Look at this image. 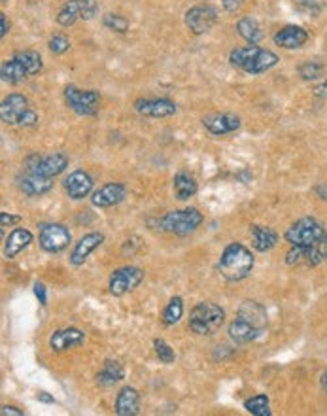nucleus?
Here are the masks:
<instances>
[{
	"label": "nucleus",
	"instance_id": "f257e3e1",
	"mask_svg": "<svg viewBox=\"0 0 327 416\" xmlns=\"http://www.w3.org/2000/svg\"><path fill=\"white\" fill-rule=\"evenodd\" d=\"M253 253L240 242H231L225 246L222 258L218 261V271L227 282H240L246 276H250L253 269Z\"/></svg>",
	"mask_w": 327,
	"mask_h": 416
},
{
	"label": "nucleus",
	"instance_id": "f03ea898",
	"mask_svg": "<svg viewBox=\"0 0 327 416\" xmlns=\"http://www.w3.org/2000/svg\"><path fill=\"white\" fill-rule=\"evenodd\" d=\"M229 61L233 67L244 70L248 74H261L267 72L278 63V55L257 45H246V48H237L229 55Z\"/></svg>",
	"mask_w": 327,
	"mask_h": 416
},
{
	"label": "nucleus",
	"instance_id": "7ed1b4c3",
	"mask_svg": "<svg viewBox=\"0 0 327 416\" xmlns=\"http://www.w3.org/2000/svg\"><path fill=\"white\" fill-rule=\"evenodd\" d=\"M225 324V311L216 303L202 301L189 314V329L197 335H214Z\"/></svg>",
	"mask_w": 327,
	"mask_h": 416
},
{
	"label": "nucleus",
	"instance_id": "20e7f679",
	"mask_svg": "<svg viewBox=\"0 0 327 416\" xmlns=\"http://www.w3.org/2000/svg\"><path fill=\"white\" fill-rule=\"evenodd\" d=\"M202 223V214L197 208H182V210H172L161 220V227L167 233L187 237L199 229Z\"/></svg>",
	"mask_w": 327,
	"mask_h": 416
},
{
	"label": "nucleus",
	"instance_id": "39448f33",
	"mask_svg": "<svg viewBox=\"0 0 327 416\" xmlns=\"http://www.w3.org/2000/svg\"><path fill=\"white\" fill-rule=\"evenodd\" d=\"M326 229H324V225L318 220L303 218V220L293 223L290 229L286 231L284 237H286V240L291 246H313L326 237Z\"/></svg>",
	"mask_w": 327,
	"mask_h": 416
},
{
	"label": "nucleus",
	"instance_id": "423d86ee",
	"mask_svg": "<svg viewBox=\"0 0 327 416\" xmlns=\"http://www.w3.org/2000/svg\"><path fill=\"white\" fill-rule=\"evenodd\" d=\"M97 12L98 6L95 0H68L57 14V23L63 27H70L80 19L89 21L97 15Z\"/></svg>",
	"mask_w": 327,
	"mask_h": 416
},
{
	"label": "nucleus",
	"instance_id": "0eeeda50",
	"mask_svg": "<svg viewBox=\"0 0 327 416\" xmlns=\"http://www.w3.org/2000/svg\"><path fill=\"white\" fill-rule=\"evenodd\" d=\"M65 101H67L68 108L74 110L80 116H95L98 112V104H101V95L97 91H82L68 85L65 90Z\"/></svg>",
	"mask_w": 327,
	"mask_h": 416
},
{
	"label": "nucleus",
	"instance_id": "6e6552de",
	"mask_svg": "<svg viewBox=\"0 0 327 416\" xmlns=\"http://www.w3.org/2000/svg\"><path fill=\"white\" fill-rule=\"evenodd\" d=\"M38 240H40V246H42L44 252L57 253L63 252V250L70 245L72 235H70V231H68L65 225H61V223H44V225L40 227Z\"/></svg>",
	"mask_w": 327,
	"mask_h": 416
},
{
	"label": "nucleus",
	"instance_id": "1a4fd4ad",
	"mask_svg": "<svg viewBox=\"0 0 327 416\" xmlns=\"http://www.w3.org/2000/svg\"><path fill=\"white\" fill-rule=\"evenodd\" d=\"M142 280H144V271L140 267H121L112 273L108 288H110L112 295L121 298L129 291H133Z\"/></svg>",
	"mask_w": 327,
	"mask_h": 416
},
{
	"label": "nucleus",
	"instance_id": "9d476101",
	"mask_svg": "<svg viewBox=\"0 0 327 416\" xmlns=\"http://www.w3.org/2000/svg\"><path fill=\"white\" fill-rule=\"evenodd\" d=\"M68 167V157L65 154H52V156L44 157H30L27 161V171L38 172L42 176H48V178H55L59 176L61 172L65 171Z\"/></svg>",
	"mask_w": 327,
	"mask_h": 416
},
{
	"label": "nucleus",
	"instance_id": "9b49d317",
	"mask_svg": "<svg viewBox=\"0 0 327 416\" xmlns=\"http://www.w3.org/2000/svg\"><path fill=\"white\" fill-rule=\"evenodd\" d=\"M216 19V8L209 6V4H204V6H193L191 10H187L186 14V25L195 34H204V32H209V30L214 27Z\"/></svg>",
	"mask_w": 327,
	"mask_h": 416
},
{
	"label": "nucleus",
	"instance_id": "f8f14e48",
	"mask_svg": "<svg viewBox=\"0 0 327 416\" xmlns=\"http://www.w3.org/2000/svg\"><path fill=\"white\" fill-rule=\"evenodd\" d=\"M263 327L255 326L252 320H248L242 314H237V318L231 322L229 326V337L237 344H246V342L255 341L257 337L263 335Z\"/></svg>",
	"mask_w": 327,
	"mask_h": 416
},
{
	"label": "nucleus",
	"instance_id": "ddd939ff",
	"mask_svg": "<svg viewBox=\"0 0 327 416\" xmlns=\"http://www.w3.org/2000/svg\"><path fill=\"white\" fill-rule=\"evenodd\" d=\"M29 110V101L27 97H23V95H17V93H12V95H8L2 104H0V118L4 123L8 125H15V123H19L21 118L27 114Z\"/></svg>",
	"mask_w": 327,
	"mask_h": 416
},
{
	"label": "nucleus",
	"instance_id": "4468645a",
	"mask_svg": "<svg viewBox=\"0 0 327 416\" xmlns=\"http://www.w3.org/2000/svg\"><path fill=\"white\" fill-rule=\"evenodd\" d=\"M85 341V333L78 327H65V329H57L53 331L50 337V349L53 352H67L70 349L80 346Z\"/></svg>",
	"mask_w": 327,
	"mask_h": 416
},
{
	"label": "nucleus",
	"instance_id": "2eb2a0df",
	"mask_svg": "<svg viewBox=\"0 0 327 416\" xmlns=\"http://www.w3.org/2000/svg\"><path fill=\"white\" fill-rule=\"evenodd\" d=\"M202 125L210 134L223 136L240 129V118L235 114H212L202 119Z\"/></svg>",
	"mask_w": 327,
	"mask_h": 416
},
{
	"label": "nucleus",
	"instance_id": "dca6fc26",
	"mask_svg": "<svg viewBox=\"0 0 327 416\" xmlns=\"http://www.w3.org/2000/svg\"><path fill=\"white\" fill-rule=\"evenodd\" d=\"M134 108L138 114L148 118H167L176 114V104L169 98H140L134 103Z\"/></svg>",
	"mask_w": 327,
	"mask_h": 416
},
{
	"label": "nucleus",
	"instance_id": "f3484780",
	"mask_svg": "<svg viewBox=\"0 0 327 416\" xmlns=\"http://www.w3.org/2000/svg\"><path fill=\"white\" fill-rule=\"evenodd\" d=\"M125 197L127 187L123 186V184H118V182H112V184L98 187L97 191L93 194V197H91V202L98 208H108L123 202L125 201Z\"/></svg>",
	"mask_w": 327,
	"mask_h": 416
},
{
	"label": "nucleus",
	"instance_id": "a211bd4d",
	"mask_svg": "<svg viewBox=\"0 0 327 416\" xmlns=\"http://www.w3.org/2000/svg\"><path fill=\"white\" fill-rule=\"evenodd\" d=\"M103 242H105V235H103V233H89V235L82 237L76 242L74 250L70 253V263L76 265V267L83 265L85 260L89 258V253L95 252Z\"/></svg>",
	"mask_w": 327,
	"mask_h": 416
},
{
	"label": "nucleus",
	"instance_id": "6ab92c4d",
	"mask_svg": "<svg viewBox=\"0 0 327 416\" xmlns=\"http://www.w3.org/2000/svg\"><path fill=\"white\" fill-rule=\"evenodd\" d=\"M65 189L70 199L80 201L83 197H87L93 189V178L85 171H74L72 174H68V178L65 180Z\"/></svg>",
	"mask_w": 327,
	"mask_h": 416
},
{
	"label": "nucleus",
	"instance_id": "aec40b11",
	"mask_svg": "<svg viewBox=\"0 0 327 416\" xmlns=\"http://www.w3.org/2000/svg\"><path fill=\"white\" fill-rule=\"evenodd\" d=\"M52 187V178L42 176V174L32 171H27V174L19 180V189H21L27 197H40V195H45Z\"/></svg>",
	"mask_w": 327,
	"mask_h": 416
},
{
	"label": "nucleus",
	"instance_id": "412c9836",
	"mask_svg": "<svg viewBox=\"0 0 327 416\" xmlns=\"http://www.w3.org/2000/svg\"><path fill=\"white\" fill-rule=\"evenodd\" d=\"M306 40H308V32L303 27H295V25H288L275 34L276 45H280L284 50H297L306 44Z\"/></svg>",
	"mask_w": 327,
	"mask_h": 416
},
{
	"label": "nucleus",
	"instance_id": "4be33fe9",
	"mask_svg": "<svg viewBox=\"0 0 327 416\" xmlns=\"http://www.w3.org/2000/svg\"><path fill=\"white\" fill-rule=\"evenodd\" d=\"M140 413V394L138 390L125 386L119 390L116 397V415L119 416H136Z\"/></svg>",
	"mask_w": 327,
	"mask_h": 416
},
{
	"label": "nucleus",
	"instance_id": "5701e85b",
	"mask_svg": "<svg viewBox=\"0 0 327 416\" xmlns=\"http://www.w3.org/2000/svg\"><path fill=\"white\" fill-rule=\"evenodd\" d=\"M250 237H252V248L257 252H268L278 242V233L273 227H265V225H252Z\"/></svg>",
	"mask_w": 327,
	"mask_h": 416
},
{
	"label": "nucleus",
	"instance_id": "b1692460",
	"mask_svg": "<svg viewBox=\"0 0 327 416\" xmlns=\"http://www.w3.org/2000/svg\"><path fill=\"white\" fill-rule=\"evenodd\" d=\"M32 242V233L29 229H23V227H17L14 229L8 238L4 240V256L8 260H14L17 253H21L27 246Z\"/></svg>",
	"mask_w": 327,
	"mask_h": 416
},
{
	"label": "nucleus",
	"instance_id": "393cba45",
	"mask_svg": "<svg viewBox=\"0 0 327 416\" xmlns=\"http://www.w3.org/2000/svg\"><path fill=\"white\" fill-rule=\"evenodd\" d=\"M123 379H125V371L116 360H106L103 371L97 375V382L101 386H112V384H116Z\"/></svg>",
	"mask_w": 327,
	"mask_h": 416
},
{
	"label": "nucleus",
	"instance_id": "a878e982",
	"mask_svg": "<svg viewBox=\"0 0 327 416\" xmlns=\"http://www.w3.org/2000/svg\"><path fill=\"white\" fill-rule=\"evenodd\" d=\"M0 76H2V82L4 83H19L23 82L25 78H29V72L25 70L19 61L12 57L6 63H2L0 67Z\"/></svg>",
	"mask_w": 327,
	"mask_h": 416
},
{
	"label": "nucleus",
	"instance_id": "bb28decb",
	"mask_svg": "<svg viewBox=\"0 0 327 416\" xmlns=\"http://www.w3.org/2000/svg\"><path fill=\"white\" fill-rule=\"evenodd\" d=\"M237 30L238 34L244 38L250 45H255L257 42H261V38H263V30H261L260 23L255 21L253 17H242V19L237 23Z\"/></svg>",
	"mask_w": 327,
	"mask_h": 416
},
{
	"label": "nucleus",
	"instance_id": "cd10ccee",
	"mask_svg": "<svg viewBox=\"0 0 327 416\" xmlns=\"http://www.w3.org/2000/svg\"><path fill=\"white\" fill-rule=\"evenodd\" d=\"M174 194L180 201H187L189 197H193L197 194V182L191 174L180 172L174 176Z\"/></svg>",
	"mask_w": 327,
	"mask_h": 416
},
{
	"label": "nucleus",
	"instance_id": "c85d7f7f",
	"mask_svg": "<svg viewBox=\"0 0 327 416\" xmlns=\"http://www.w3.org/2000/svg\"><path fill=\"white\" fill-rule=\"evenodd\" d=\"M182 316H184V301H182V298H172L169 305L165 306L163 324L165 326H174L182 320Z\"/></svg>",
	"mask_w": 327,
	"mask_h": 416
},
{
	"label": "nucleus",
	"instance_id": "c756f323",
	"mask_svg": "<svg viewBox=\"0 0 327 416\" xmlns=\"http://www.w3.org/2000/svg\"><path fill=\"white\" fill-rule=\"evenodd\" d=\"M244 409L253 416H271V405H268V397L265 394L253 395L250 399L244 402Z\"/></svg>",
	"mask_w": 327,
	"mask_h": 416
},
{
	"label": "nucleus",
	"instance_id": "7c9ffc66",
	"mask_svg": "<svg viewBox=\"0 0 327 416\" xmlns=\"http://www.w3.org/2000/svg\"><path fill=\"white\" fill-rule=\"evenodd\" d=\"M15 59L21 63L25 70L29 72V76L38 74L42 70V57L36 52H21L15 55Z\"/></svg>",
	"mask_w": 327,
	"mask_h": 416
},
{
	"label": "nucleus",
	"instance_id": "2f4dec72",
	"mask_svg": "<svg viewBox=\"0 0 327 416\" xmlns=\"http://www.w3.org/2000/svg\"><path fill=\"white\" fill-rule=\"evenodd\" d=\"M103 23H105L106 29L116 30V32H127V30H129V21H127L123 15L106 14L105 19H103Z\"/></svg>",
	"mask_w": 327,
	"mask_h": 416
},
{
	"label": "nucleus",
	"instance_id": "473e14b6",
	"mask_svg": "<svg viewBox=\"0 0 327 416\" xmlns=\"http://www.w3.org/2000/svg\"><path fill=\"white\" fill-rule=\"evenodd\" d=\"M299 74H301L303 80H318V78L324 74V65L314 63V61H308V63L299 67Z\"/></svg>",
	"mask_w": 327,
	"mask_h": 416
},
{
	"label": "nucleus",
	"instance_id": "72a5a7b5",
	"mask_svg": "<svg viewBox=\"0 0 327 416\" xmlns=\"http://www.w3.org/2000/svg\"><path fill=\"white\" fill-rule=\"evenodd\" d=\"M154 349H156L157 357L163 362V364H172L174 362V350L163 341V339H154Z\"/></svg>",
	"mask_w": 327,
	"mask_h": 416
},
{
	"label": "nucleus",
	"instance_id": "f704fd0d",
	"mask_svg": "<svg viewBox=\"0 0 327 416\" xmlns=\"http://www.w3.org/2000/svg\"><path fill=\"white\" fill-rule=\"evenodd\" d=\"M70 48V40H68L65 34H55V37L50 40V50L55 55H61V53H65Z\"/></svg>",
	"mask_w": 327,
	"mask_h": 416
},
{
	"label": "nucleus",
	"instance_id": "c9c22d12",
	"mask_svg": "<svg viewBox=\"0 0 327 416\" xmlns=\"http://www.w3.org/2000/svg\"><path fill=\"white\" fill-rule=\"evenodd\" d=\"M34 295L40 301V305H45L48 303V290H45V286L42 282L34 284Z\"/></svg>",
	"mask_w": 327,
	"mask_h": 416
},
{
	"label": "nucleus",
	"instance_id": "e433bc0d",
	"mask_svg": "<svg viewBox=\"0 0 327 416\" xmlns=\"http://www.w3.org/2000/svg\"><path fill=\"white\" fill-rule=\"evenodd\" d=\"M38 121V114L34 110H27V114L23 116L21 121H19V125H25V127H30V125H34Z\"/></svg>",
	"mask_w": 327,
	"mask_h": 416
},
{
	"label": "nucleus",
	"instance_id": "4c0bfd02",
	"mask_svg": "<svg viewBox=\"0 0 327 416\" xmlns=\"http://www.w3.org/2000/svg\"><path fill=\"white\" fill-rule=\"evenodd\" d=\"M19 220H21L19 216H10V214H6V212H2V214H0V225H2V227L12 225V223H17Z\"/></svg>",
	"mask_w": 327,
	"mask_h": 416
},
{
	"label": "nucleus",
	"instance_id": "58836bf2",
	"mask_svg": "<svg viewBox=\"0 0 327 416\" xmlns=\"http://www.w3.org/2000/svg\"><path fill=\"white\" fill-rule=\"evenodd\" d=\"M240 6H242V0H223V8L227 12H237Z\"/></svg>",
	"mask_w": 327,
	"mask_h": 416
},
{
	"label": "nucleus",
	"instance_id": "ea45409f",
	"mask_svg": "<svg viewBox=\"0 0 327 416\" xmlns=\"http://www.w3.org/2000/svg\"><path fill=\"white\" fill-rule=\"evenodd\" d=\"M0 415L2 416H21L23 410L15 409V407H12V405H4L2 410H0Z\"/></svg>",
	"mask_w": 327,
	"mask_h": 416
},
{
	"label": "nucleus",
	"instance_id": "a19ab883",
	"mask_svg": "<svg viewBox=\"0 0 327 416\" xmlns=\"http://www.w3.org/2000/svg\"><path fill=\"white\" fill-rule=\"evenodd\" d=\"M0 21H2V30H0V37L4 38L10 32V23L6 19V14H0Z\"/></svg>",
	"mask_w": 327,
	"mask_h": 416
},
{
	"label": "nucleus",
	"instance_id": "79ce46f5",
	"mask_svg": "<svg viewBox=\"0 0 327 416\" xmlns=\"http://www.w3.org/2000/svg\"><path fill=\"white\" fill-rule=\"evenodd\" d=\"M314 95H316V97H327V82L318 85V87L314 90Z\"/></svg>",
	"mask_w": 327,
	"mask_h": 416
},
{
	"label": "nucleus",
	"instance_id": "37998d69",
	"mask_svg": "<svg viewBox=\"0 0 327 416\" xmlns=\"http://www.w3.org/2000/svg\"><path fill=\"white\" fill-rule=\"evenodd\" d=\"M38 402H42V403H55V399H53L52 395L45 394V392H40V394H38Z\"/></svg>",
	"mask_w": 327,
	"mask_h": 416
},
{
	"label": "nucleus",
	"instance_id": "c03bdc74",
	"mask_svg": "<svg viewBox=\"0 0 327 416\" xmlns=\"http://www.w3.org/2000/svg\"><path fill=\"white\" fill-rule=\"evenodd\" d=\"M318 195H320L324 201H327V186H320V187H318Z\"/></svg>",
	"mask_w": 327,
	"mask_h": 416
},
{
	"label": "nucleus",
	"instance_id": "a18cd8bd",
	"mask_svg": "<svg viewBox=\"0 0 327 416\" xmlns=\"http://www.w3.org/2000/svg\"><path fill=\"white\" fill-rule=\"evenodd\" d=\"M320 382H321V388H324V390H326V392H327V369L324 373H321Z\"/></svg>",
	"mask_w": 327,
	"mask_h": 416
},
{
	"label": "nucleus",
	"instance_id": "49530a36",
	"mask_svg": "<svg viewBox=\"0 0 327 416\" xmlns=\"http://www.w3.org/2000/svg\"><path fill=\"white\" fill-rule=\"evenodd\" d=\"M326 237H327V235H326Z\"/></svg>",
	"mask_w": 327,
	"mask_h": 416
}]
</instances>
